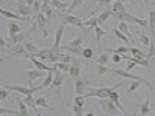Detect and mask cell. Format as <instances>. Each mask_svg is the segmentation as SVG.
Segmentation results:
<instances>
[{"mask_svg": "<svg viewBox=\"0 0 155 116\" xmlns=\"http://www.w3.org/2000/svg\"><path fill=\"white\" fill-rule=\"evenodd\" d=\"M6 87L9 92H16V93H22L23 96H28V95H34L37 90H41V85H37V87H25V85H3Z\"/></svg>", "mask_w": 155, "mask_h": 116, "instance_id": "obj_4", "label": "cell"}, {"mask_svg": "<svg viewBox=\"0 0 155 116\" xmlns=\"http://www.w3.org/2000/svg\"><path fill=\"white\" fill-rule=\"evenodd\" d=\"M140 85H141L140 81H132V84L129 85V88H127V93H134V92H137Z\"/></svg>", "mask_w": 155, "mask_h": 116, "instance_id": "obj_41", "label": "cell"}, {"mask_svg": "<svg viewBox=\"0 0 155 116\" xmlns=\"http://www.w3.org/2000/svg\"><path fill=\"white\" fill-rule=\"evenodd\" d=\"M106 51H109V53H118V54H127V53H130V48L121 45L118 48H107Z\"/></svg>", "mask_w": 155, "mask_h": 116, "instance_id": "obj_24", "label": "cell"}, {"mask_svg": "<svg viewBox=\"0 0 155 116\" xmlns=\"http://www.w3.org/2000/svg\"><path fill=\"white\" fill-rule=\"evenodd\" d=\"M30 59H31V62H33V65H34V68H37V70H42V71H48L51 67H47L45 63H44V60H41V59H37L36 57V54H31L30 56Z\"/></svg>", "mask_w": 155, "mask_h": 116, "instance_id": "obj_15", "label": "cell"}, {"mask_svg": "<svg viewBox=\"0 0 155 116\" xmlns=\"http://www.w3.org/2000/svg\"><path fill=\"white\" fill-rule=\"evenodd\" d=\"M16 12H17V14H20V16H23V17L30 19V16H33V8L23 0V2H17Z\"/></svg>", "mask_w": 155, "mask_h": 116, "instance_id": "obj_7", "label": "cell"}, {"mask_svg": "<svg viewBox=\"0 0 155 116\" xmlns=\"http://www.w3.org/2000/svg\"><path fill=\"white\" fill-rule=\"evenodd\" d=\"M42 2H44V3H50V2H51V0H42Z\"/></svg>", "mask_w": 155, "mask_h": 116, "instance_id": "obj_55", "label": "cell"}, {"mask_svg": "<svg viewBox=\"0 0 155 116\" xmlns=\"http://www.w3.org/2000/svg\"><path fill=\"white\" fill-rule=\"evenodd\" d=\"M54 81V67H51L48 71H47V76L44 77V81L41 84V88H50L51 84Z\"/></svg>", "mask_w": 155, "mask_h": 116, "instance_id": "obj_9", "label": "cell"}, {"mask_svg": "<svg viewBox=\"0 0 155 116\" xmlns=\"http://www.w3.org/2000/svg\"><path fill=\"white\" fill-rule=\"evenodd\" d=\"M50 5L53 6L56 11H59V12H67V9L70 6V3H64V2H61V0H51Z\"/></svg>", "mask_w": 155, "mask_h": 116, "instance_id": "obj_16", "label": "cell"}, {"mask_svg": "<svg viewBox=\"0 0 155 116\" xmlns=\"http://www.w3.org/2000/svg\"><path fill=\"white\" fill-rule=\"evenodd\" d=\"M71 111H73L76 116H82V114H84V107L74 104V105H71Z\"/></svg>", "mask_w": 155, "mask_h": 116, "instance_id": "obj_40", "label": "cell"}, {"mask_svg": "<svg viewBox=\"0 0 155 116\" xmlns=\"http://www.w3.org/2000/svg\"><path fill=\"white\" fill-rule=\"evenodd\" d=\"M110 73H115V74H118V76L124 77V79H129V81H140L143 85H146V87L150 90V92H153V87H152V84H150L147 79H143V77H140V76H137V74H134V73H130V71H127V70L110 68Z\"/></svg>", "mask_w": 155, "mask_h": 116, "instance_id": "obj_1", "label": "cell"}, {"mask_svg": "<svg viewBox=\"0 0 155 116\" xmlns=\"http://www.w3.org/2000/svg\"><path fill=\"white\" fill-rule=\"evenodd\" d=\"M84 3V0H71V3H70V6H68V9H67V12H71L73 9H76L79 5H82Z\"/></svg>", "mask_w": 155, "mask_h": 116, "instance_id": "obj_39", "label": "cell"}, {"mask_svg": "<svg viewBox=\"0 0 155 116\" xmlns=\"http://www.w3.org/2000/svg\"><path fill=\"white\" fill-rule=\"evenodd\" d=\"M112 5V0H98V5H96V9H99L101 6H109ZM95 9V11H96Z\"/></svg>", "mask_w": 155, "mask_h": 116, "instance_id": "obj_49", "label": "cell"}, {"mask_svg": "<svg viewBox=\"0 0 155 116\" xmlns=\"http://www.w3.org/2000/svg\"><path fill=\"white\" fill-rule=\"evenodd\" d=\"M96 25H99V22H98V17H93V16H90L85 22H84V28H88V30H92V28H95Z\"/></svg>", "mask_w": 155, "mask_h": 116, "instance_id": "obj_25", "label": "cell"}, {"mask_svg": "<svg viewBox=\"0 0 155 116\" xmlns=\"http://www.w3.org/2000/svg\"><path fill=\"white\" fill-rule=\"evenodd\" d=\"M31 8H33V16L39 14V12H41V8H42V0H36Z\"/></svg>", "mask_w": 155, "mask_h": 116, "instance_id": "obj_38", "label": "cell"}, {"mask_svg": "<svg viewBox=\"0 0 155 116\" xmlns=\"http://www.w3.org/2000/svg\"><path fill=\"white\" fill-rule=\"evenodd\" d=\"M41 11L47 16L48 20H50L51 16H53V9H51V5H50V3H44V2H42V8H41Z\"/></svg>", "mask_w": 155, "mask_h": 116, "instance_id": "obj_31", "label": "cell"}, {"mask_svg": "<svg viewBox=\"0 0 155 116\" xmlns=\"http://www.w3.org/2000/svg\"><path fill=\"white\" fill-rule=\"evenodd\" d=\"M110 9H112V12H113V16L118 14V12H127V11H126V3L121 2V0H115V2H112Z\"/></svg>", "mask_w": 155, "mask_h": 116, "instance_id": "obj_14", "label": "cell"}, {"mask_svg": "<svg viewBox=\"0 0 155 116\" xmlns=\"http://www.w3.org/2000/svg\"><path fill=\"white\" fill-rule=\"evenodd\" d=\"M118 30H121L126 36H129L130 39H134V36H132V33H130V30H129V25H127V22H124V20H121L120 22V25H118Z\"/></svg>", "mask_w": 155, "mask_h": 116, "instance_id": "obj_28", "label": "cell"}, {"mask_svg": "<svg viewBox=\"0 0 155 116\" xmlns=\"http://www.w3.org/2000/svg\"><path fill=\"white\" fill-rule=\"evenodd\" d=\"M41 77H44V71L42 70L34 68V70H28L27 71V79H28V84L30 85H33V82L36 79H41Z\"/></svg>", "mask_w": 155, "mask_h": 116, "instance_id": "obj_10", "label": "cell"}, {"mask_svg": "<svg viewBox=\"0 0 155 116\" xmlns=\"http://www.w3.org/2000/svg\"><path fill=\"white\" fill-rule=\"evenodd\" d=\"M82 63V60L81 59H78V57H74L73 56V59H71V65H81Z\"/></svg>", "mask_w": 155, "mask_h": 116, "instance_id": "obj_52", "label": "cell"}, {"mask_svg": "<svg viewBox=\"0 0 155 116\" xmlns=\"http://www.w3.org/2000/svg\"><path fill=\"white\" fill-rule=\"evenodd\" d=\"M93 30H95V42H96V47H98L99 42H101V39H102V37H106V36H109V33H107L106 30H102L99 25H96Z\"/></svg>", "mask_w": 155, "mask_h": 116, "instance_id": "obj_18", "label": "cell"}, {"mask_svg": "<svg viewBox=\"0 0 155 116\" xmlns=\"http://www.w3.org/2000/svg\"><path fill=\"white\" fill-rule=\"evenodd\" d=\"M68 45H71V47H82V37L81 36H76L73 40H70Z\"/></svg>", "mask_w": 155, "mask_h": 116, "instance_id": "obj_45", "label": "cell"}, {"mask_svg": "<svg viewBox=\"0 0 155 116\" xmlns=\"http://www.w3.org/2000/svg\"><path fill=\"white\" fill-rule=\"evenodd\" d=\"M23 45H25V48H27L28 53H31V54H37V53H39L37 47H36L33 42H23Z\"/></svg>", "mask_w": 155, "mask_h": 116, "instance_id": "obj_33", "label": "cell"}, {"mask_svg": "<svg viewBox=\"0 0 155 116\" xmlns=\"http://www.w3.org/2000/svg\"><path fill=\"white\" fill-rule=\"evenodd\" d=\"M74 54H70V53H64L59 56V60L61 62H67V63H71V59H73Z\"/></svg>", "mask_w": 155, "mask_h": 116, "instance_id": "obj_42", "label": "cell"}, {"mask_svg": "<svg viewBox=\"0 0 155 116\" xmlns=\"http://www.w3.org/2000/svg\"><path fill=\"white\" fill-rule=\"evenodd\" d=\"M19 33H22V27H20L19 23L9 20V23H8V34L9 36H14V34H19Z\"/></svg>", "mask_w": 155, "mask_h": 116, "instance_id": "obj_20", "label": "cell"}, {"mask_svg": "<svg viewBox=\"0 0 155 116\" xmlns=\"http://www.w3.org/2000/svg\"><path fill=\"white\" fill-rule=\"evenodd\" d=\"M6 47H8V50H9V53H12V56H22V57H30V56H31V53H28L27 48H25L23 42H20V44L8 42Z\"/></svg>", "mask_w": 155, "mask_h": 116, "instance_id": "obj_5", "label": "cell"}, {"mask_svg": "<svg viewBox=\"0 0 155 116\" xmlns=\"http://www.w3.org/2000/svg\"><path fill=\"white\" fill-rule=\"evenodd\" d=\"M68 74H70L71 77H78V76L81 74V65H71Z\"/></svg>", "mask_w": 155, "mask_h": 116, "instance_id": "obj_37", "label": "cell"}, {"mask_svg": "<svg viewBox=\"0 0 155 116\" xmlns=\"http://www.w3.org/2000/svg\"><path fill=\"white\" fill-rule=\"evenodd\" d=\"M17 107H19V111H20L22 116H27L30 113L28 105H27V102H25V101H17Z\"/></svg>", "mask_w": 155, "mask_h": 116, "instance_id": "obj_29", "label": "cell"}, {"mask_svg": "<svg viewBox=\"0 0 155 116\" xmlns=\"http://www.w3.org/2000/svg\"><path fill=\"white\" fill-rule=\"evenodd\" d=\"M82 57L87 59V60H92V57H93V50H92V48H84Z\"/></svg>", "mask_w": 155, "mask_h": 116, "instance_id": "obj_43", "label": "cell"}, {"mask_svg": "<svg viewBox=\"0 0 155 116\" xmlns=\"http://www.w3.org/2000/svg\"><path fill=\"white\" fill-rule=\"evenodd\" d=\"M34 20H36V23H37L39 30H41L42 36H44V37H47V36H48V30H47V23H48V19H47V16H45L44 12L41 11L39 14H36V16H34Z\"/></svg>", "mask_w": 155, "mask_h": 116, "instance_id": "obj_6", "label": "cell"}, {"mask_svg": "<svg viewBox=\"0 0 155 116\" xmlns=\"http://www.w3.org/2000/svg\"><path fill=\"white\" fill-rule=\"evenodd\" d=\"M0 98H2V101L9 98V90L6 87H2V90H0Z\"/></svg>", "mask_w": 155, "mask_h": 116, "instance_id": "obj_48", "label": "cell"}, {"mask_svg": "<svg viewBox=\"0 0 155 116\" xmlns=\"http://www.w3.org/2000/svg\"><path fill=\"white\" fill-rule=\"evenodd\" d=\"M54 48L51 47V48H44V50H39V53L36 54L37 59H41V60H48V56L51 54V51H53Z\"/></svg>", "mask_w": 155, "mask_h": 116, "instance_id": "obj_22", "label": "cell"}, {"mask_svg": "<svg viewBox=\"0 0 155 116\" xmlns=\"http://www.w3.org/2000/svg\"><path fill=\"white\" fill-rule=\"evenodd\" d=\"M96 62H98V63H102V65H107V63H109V51H106V53H101Z\"/></svg>", "mask_w": 155, "mask_h": 116, "instance_id": "obj_36", "label": "cell"}, {"mask_svg": "<svg viewBox=\"0 0 155 116\" xmlns=\"http://www.w3.org/2000/svg\"><path fill=\"white\" fill-rule=\"evenodd\" d=\"M5 113H9V114H16V116H22V114H20V111L11 110V108H0V114H5Z\"/></svg>", "mask_w": 155, "mask_h": 116, "instance_id": "obj_47", "label": "cell"}, {"mask_svg": "<svg viewBox=\"0 0 155 116\" xmlns=\"http://www.w3.org/2000/svg\"><path fill=\"white\" fill-rule=\"evenodd\" d=\"M8 40L12 42V44H20V42H25V34L19 33V34H14V36H9Z\"/></svg>", "mask_w": 155, "mask_h": 116, "instance_id": "obj_30", "label": "cell"}, {"mask_svg": "<svg viewBox=\"0 0 155 116\" xmlns=\"http://www.w3.org/2000/svg\"><path fill=\"white\" fill-rule=\"evenodd\" d=\"M87 84L88 81L82 79V77H74V90H76V95H84L87 92Z\"/></svg>", "mask_w": 155, "mask_h": 116, "instance_id": "obj_8", "label": "cell"}, {"mask_svg": "<svg viewBox=\"0 0 155 116\" xmlns=\"http://www.w3.org/2000/svg\"><path fill=\"white\" fill-rule=\"evenodd\" d=\"M138 39H140V42L143 44V45H146V47H149L150 45V37L147 36V33H146V28H141L140 31H138Z\"/></svg>", "mask_w": 155, "mask_h": 116, "instance_id": "obj_21", "label": "cell"}, {"mask_svg": "<svg viewBox=\"0 0 155 116\" xmlns=\"http://www.w3.org/2000/svg\"><path fill=\"white\" fill-rule=\"evenodd\" d=\"M58 16L61 17L62 23L65 25H73V27H78L84 30V23H82V17H78V16H73L71 12H59L58 11Z\"/></svg>", "mask_w": 155, "mask_h": 116, "instance_id": "obj_2", "label": "cell"}, {"mask_svg": "<svg viewBox=\"0 0 155 116\" xmlns=\"http://www.w3.org/2000/svg\"><path fill=\"white\" fill-rule=\"evenodd\" d=\"M53 67H56V68H58V70H61V71L68 73V71H70V68H71V63H67V62H61V60H58Z\"/></svg>", "mask_w": 155, "mask_h": 116, "instance_id": "obj_26", "label": "cell"}, {"mask_svg": "<svg viewBox=\"0 0 155 116\" xmlns=\"http://www.w3.org/2000/svg\"><path fill=\"white\" fill-rule=\"evenodd\" d=\"M149 33L152 36V40H155V9L149 11Z\"/></svg>", "mask_w": 155, "mask_h": 116, "instance_id": "obj_17", "label": "cell"}, {"mask_svg": "<svg viewBox=\"0 0 155 116\" xmlns=\"http://www.w3.org/2000/svg\"><path fill=\"white\" fill-rule=\"evenodd\" d=\"M138 113H140L141 116H146V114L150 113V96H147V98L138 105Z\"/></svg>", "mask_w": 155, "mask_h": 116, "instance_id": "obj_13", "label": "cell"}, {"mask_svg": "<svg viewBox=\"0 0 155 116\" xmlns=\"http://www.w3.org/2000/svg\"><path fill=\"white\" fill-rule=\"evenodd\" d=\"M0 14H2L3 17H8V19H17V20H28L27 17H23V16H20V14H17V12H11V11H8V9H5V8H2L0 9Z\"/></svg>", "mask_w": 155, "mask_h": 116, "instance_id": "obj_19", "label": "cell"}, {"mask_svg": "<svg viewBox=\"0 0 155 116\" xmlns=\"http://www.w3.org/2000/svg\"><path fill=\"white\" fill-rule=\"evenodd\" d=\"M17 2H23V0H17Z\"/></svg>", "mask_w": 155, "mask_h": 116, "instance_id": "obj_57", "label": "cell"}, {"mask_svg": "<svg viewBox=\"0 0 155 116\" xmlns=\"http://www.w3.org/2000/svg\"><path fill=\"white\" fill-rule=\"evenodd\" d=\"M121 59H124V57H123V54L113 53V56H112V62H113V63H120V62H121Z\"/></svg>", "mask_w": 155, "mask_h": 116, "instance_id": "obj_50", "label": "cell"}, {"mask_svg": "<svg viewBox=\"0 0 155 116\" xmlns=\"http://www.w3.org/2000/svg\"><path fill=\"white\" fill-rule=\"evenodd\" d=\"M65 51V53H70V54H74V56H82V51L84 48L82 47H71V45H61L59 51Z\"/></svg>", "mask_w": 155, "mask_h": 116, "instance_id": "obj_11", "label": "cell"}, {"mask_svg": "<svg viewBox=\"0 0 155 116\" xmlns=\"http://www.w3.org/2000/svg\"><path fill=\"white\" fill-rule=\"evenodd\" d=\"M98 101H99L101 110L104 111L106 114H118V113L121 111V110L118 108V105H116L110 98H101V99H98Z\"/></svg>", "mask_w": 155, "mask_h": 116, "instance_id": "obj_3", "label": "cell"}, {"mask_svg": "<svg viewBox=\"0 0 155 116\" xmlns=\"http://www.w3.org/2000/svg\"><path fill=\"white\" fill-rule=\"evenodd\" d=\"M113 34H115L116 37H118L120 40H123V42H129V40H130V37L126 36V34H124L121 30H118V28H115V30H113Z\"/></svg>", "mask_w": 155, "mask_h": 116, "instance_id": "obj_32", "label": "cell"}, {"mask_svg": "<svg viewBox=\"0 0 155 116\" xmlns=\"http://www.w3.org/2000/svg\"><path fill=\"white\" fill-rule=\"evenodd\" d=\"M36 104H37V107H42V108H47V110H53L50 105H48V101H47V98H44V96H39V98H36Z\"/></svg>", "mask_w": 155, "mask_h": 116, "instance_id": "obj_27", "label": "cell"}, {"mask_svg": "<svg viewBox=\"0 0 155 116\" xmlns=\"http://www.w3.org/2000/svg\"><path fill=\"white\" fill-rule=\"evenodd\" d=\"M135 65H137L135 62H132V60H129V63H127V67H126V70H127V71H130V70H134V68H135Z\"/></svg>", "mask_w": 155, "mask_h": 116, "instance_id": "obj_51", "label": "cell"}, {"mask_svg": "<svg viewBox=\"0 0 155 116\" xmlns=\"http://www.w3.org/2000/svg\"><path fill=\"white\" fill-rule=\"evenodd\" d=\"M112 14H113V12H112V9H110V8H107L106 11H102L101 14L98 16V22H99V25L106 23V22H107V19H109V17H110Z\"/></svg>", "mask_w": 155, "mask_h": 116, "instance_id": "obj_23", "label": "cell"}, {"mask_svg": "<svg viewBox=\"0 0 155 116\" xmlns=\"http://www.w3.org/2000/svg\"><path fill=\"white\" fill-rule=\"evenodd\" d=\"M64 30H65V23H62L61 27L56 30V34H54V45H53V48L54 50H58L59 51V48H61V42H62V34H64Z\"/></svg>", "mask_w": 155, "mask_h": 116, "instance_id": "obj_12", "label": "cell"}, {"mask_svg": "<svg viewBox=\"0 0 155 116\" xmlns=\"http://www.w3.org/2000/svg\"><path fill=\"white\" fill-rule=\"evenodd\" d=\"M25 2H27V3L30 5V6H33V5H34V2H36V0H25Z\"/></svg>", "mask_w": 155, "mask_h": 116, "instance_id": "obj_53", "label": "cell"}, {"mask_svg": "<svg viewBox=\"0 0 155 116\" xmlns=\"http://www.w3.org/2000/svg\"><path fill=\"white\" fill-rule=\"evenodd\" d=\"M144 2H146V5H147V6H150V2H149V0H144Z\"/></svg>", "mask_w": 155, "mask_h": 116, "instance_id": "obj_54", "label": "cell"}, {"mask_svg": "<svg viewBox=\"0 0 155 116\" xmlns=\"http://www.w3.org/2000/svg\"><path fill=\"white\" fill-rule=\"evenodd\" d=\"M96 73L99 74V76H102V74H106V73H110V68L109 67H106V65H102V63H98L96 62Z\"/></svg>", "mask_w": 155, "mask_h": 116, "instance_id": "obj_34", "label": "cell"}, {"mask_svg": "<svg viewBox=\"0 0 155 116\" xmlns=\"http://www.w3.org/2000/svg\"><path fill=\"white\" fill-rule=\"evenodd\" d=\"M84 102H85V95H76L74 96V104L84 107Z\"/></svg>", "mask_w": 155, "mask_h": 116, "instance_id": "obj_46", "label": "cell"}, {"mask_svg": "<svg viewBox=\"0 0 155 116\" xmlns=\"http://www.w3.org/2000/svg\"><path fill=\"white\" fill-rule=\"evenodd\" d=\"M121 2H124V3H126V2H127V0H121Z\"/></svg>", "mask_w": 155, "mask_h": 116, "instance_id": "obj_56", "label": "cell"}, {"mask_svg": "<svg viewBox=\"0 0 155 116\" xmlns=\"http://www.w3.org/2000/svg\"><path fill=\"white\" fill-rule=\"evenodd\" d=\"M146 56H147V59H153V57H155V40L150 42V45H149V53H147Z\"/></svg>", "mask_w": 155, "mask_h": 116, "instance_id": "obj_44", "label": "cell"}, {"mask_svg": "<svg viewBox=\"0 0 155 116\" xmlns=\"http://www.w3.org/2000/svg\"><path fill=\"white\" fill-rule=\"evenodd\" d=\"M130 53H132L134 56H138V57H144V59H147V56H146L144 51H141V50H140V48H137V47H130Z\"/></svg>", "mask_w": 155, "mask_h": 116, "instance_id": "obj_35", "label": "cell"}, {"mask_svg": "<svg viewBox=\"0 0 155 116\" xmlns=\"http://www.w3.org/2000/svg\"><path fill=\"white\" fill-rule=\"evenodd\" d=\"M112 2H115V0H112Z\"/></svg>", "mask_w": 155, "mask_h": 116, "instance_id": "obj_58", "label": "cell"}, {"mask_svg": "<svg viewBox=\"0 0 155 116\" xmlns=\"http://www.w3.org/2000/svg\"><path fill=\"white\" fill-rule=\"evenodd\" d=\"M153 60H155V57H153Z\"/></svg>", "mask_w": 155, "mask_h": 116, "instance_id": "obj_59", "label": "cell"}]
</instances>
